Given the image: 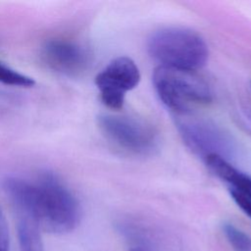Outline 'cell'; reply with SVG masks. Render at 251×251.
<instances>
[{
    "instance_id": "5",
    "label": "cell",
    "mask_w": 251,
    "mask_h": 251,
    "mask_svg": "<svg viewBox=\"0 0 251 251\" xmlns=\"http://www.w3.org/2000/svg\"><path fill=\"white\" fill-rule=\"evenodd\" d=\"M140 73L128 57H118L111 61L95 77L102 103L110 109H122L126 94L135 88Z\"/></svg>"
},
{
    "instance_id": "2",
    "label": "cell",
    "mask_w": 251,
    "mask_h": 251,
    "mask_svg": "<svg viewBox=\"0 0 251 251\" xmlns=\"http://www.w3.org/2000/svg\"><path fill=\"white\" fill-rule=\"evenodd\" d=\"M148 52L160 66L188 71L201 69L209 56L204 39L184 27H166L154 32L148 40Z\"/></svg>"
},
{
    "instance_id": "9",
    "label": "cell",
    "mask_w": 251,
    "mask_h": 251,
    "mask_svg": "<svg viewBox=\"0 0 251 251\" xmlns=\"http://www.w3.org/2000/svg\"><path fill=\"white\" fill-rule=\"evenodd\" d=\"M17 232L20 251H44L40 228L30 217L17 215Z\"/></svg>"
},
{
    "instance_id": "3",
    "label": "cell",
    "mask_w": 251,
    "mask_h": 251,
    "mask_svg": "<svg viewBox=\"0 0 251 251\" xmlns=\"http://www.w3.org/2000/svg\"><path fill=\"white\" fill-rule=\"evenodd\" d=\"M152 79L159 98L177 114L186 115L194 107L212 100L211 89L197 71L159 66Z\"/></svg>"
},
{
    "instance_id": "12",
    "label": "cell",
    "mask_w": 251,
    "mask_h": 251,
    "mask_svg": "<svg viewBox=\"0 0 251 251\" xmlns=\"http://www.w3.org/2000/svg\"><path fill=\"white\" fill-rule=\"evenodd\" d=\"M10 238L6 218L0 208V251H9Z\"/></svg>"
},
{
    "instance_id": "1",
    "label": "cell",
    "mask_w": 251,
    "mask_h": 251,
    "mask_svg": "<svg viewBox=\"0 0 251 251\" xmlns=\"http://www.w3.org/2000/svg\"><path fill=\"white\" fill-rule=\"evenodd\" d=\"M30 217L40 230L62 234L76 227L80 209L76 198L58 176L44 172L34 182Z\"/></svg>"
},
{
    "instance_id": "7",
    "label": "cell",
    "mask_w": 251,
    "mask_h": 251,
    "mask_svg": "<svg viewBox=\"0 0 251 251\" xmlns=\"http://www.w3.org/2000/svg\"><path fill=\"white\" fill-rule=\"evenodd\" d=\"M43 57L49 67L70 75L83 72L89 63V55L83 47L65 39L47 41Z\"/></svg>"
},
{
    "instance_id": "6",
    "label": "cell",
    "mask_w": 251,
    "mask_h": 251,
    "mask_svg": "<svg viewBox=\"0 0 251 251\" xmlns=\"http://www.w3.org/2000/svg\"><path fill=\"white\" fill-rule=\"evenodd\" d=\"M177 128L185 145L204 160L210 155L226 159L233 149L230 137L209 121L181 118L177 121Z\"/></svg>"
},
{
    "instance_id": "4",
    "label": "cell",
    "mask_w": 251,
    "mask_h": 251,
    "mask_svg": "<svg viewBox=\"0 0 251 251\" xmlns=\"http://www.w3.org/2000/svg\"><path fill=\"white\" fill-rule=\"evenodd\" d=\"M97 124L105 137L125 152L146 156L158 148V132L144 121L132 117L103 114L97 118Z\"/></svg>"
},
{
    "instance_id": "13",
    "label": "cell",
    "mask_w": 251,
    "mask_h": 251,
    "mask_svg": "<svg viewBox=\"0 0 251 251\" xmlns=\"http://www.w3.org/2000/svg\"><path fill=\"white\" fill-rule=\"evenodd\" d=\"M229 194L233 201L236 203V205L244 212L245 215H247L251 219V199L230 189Z\"/></svg>"
},
{
    "instance_id": "11",
    "label": "cell",
    "mask_w": 251,
    "mask_h": 251,
    "mask_svg": "<svg viewBox=\"0 0 251 251\" xmlns=\"http://www.w3.org/2000/svg\"><path fill=\"white\" fill-rule=\"evenodd\" d=\"M0 82L6 85L19 86V87H31L34 85V80L23 75L14 69L4 65L0 62Z\"/></svg>"
},
{
    "instance_id": "8",
    "label": "cell",
    "mask_w": 251,
    "mask_h": 251,
    "mask_svg": "<svg viewBox=\"0 0 251 251\" xmlns=\"http://www.w3.org/2000/svg\"><path fill=\"white\" fill-rule=\"evenodd\" d=\"M204 161L210 171L225 181L230 190H234L251 199V176L240 172L227 159L219 155H210Z\"/></svg>"
},
{
    "instance_id": "10",
    "label": "cell",
    "mask_w": 251,
    "mask_h": 251,
    "mask_svg": "<svg viewBox=\"0 0 251 251\" xmlns=\"http://www.w3.org/2000/svg\"><path fill=\"white\" fill-rule=\"evenodd\" d=\"M223 232L234 251H251V237L230 223L223 224Z\"/></svg>"
}]
</instances>
